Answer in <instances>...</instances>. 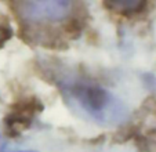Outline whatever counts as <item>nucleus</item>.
Returning <instances> with one entry per match:
<instances>
[{
	"mask_svg": "<svg viewBox=\"0 0 156 152\" xmlns=\"http://www.w3.org/2000/svg\"><path fill=\"white\" fill-rule=\"evenodd\" d=\"M105 6L109 10L118 13H138L145 9L144 2H106Z\"/></svg>",
	"mask_w": 156,
	"mask_h": 152,
	"instance_id": "3",
	"label": "nucleus"
},
{
	"mask_svg": "<svg viewBox=\"0 0 156 152\" xmlns=\"http://www.w3.org/2000/svg\"><path fill=\"white\" fill-rule=\"evenodd\" d=\"M24 32L30 36L48 35L54 28L58 32L62 25L75 20L73 2H18L12 4Z\"/></svg>",
	"mask_w": 156,
	"mask_h": 152,
	"instance_id": "2",
	"label": "nucleus"
},
{
	"mask_svg": "<svg viewBox=\"0 0 156 152\" xmlns=\"http://www.w3.org/2000/svg\"><path fill=\"white\" fill-rule=\"evenodd\" d=\"M0 144H2V138H0Z\"/></svg>",
	"mask_w": 156,
	"mask_h": 152,
	"instance_id": "6",
	"label": "nucleus"
},
{
	"mask_svg": "<svg viewBox=\"0 0 156 152\" xmlns=\"http://www.w3.org/2000/svg\"><path fill=\"white\" fill-rule=\"evenodd\" d=\"M7 35H9V32L6 31V28L0 24V44L3 43L4 40H6V38H7Z\"/></svg>",
	"mask_w": 156,
	"mask_h": 152,
	"instance_id": "4",
	"label": "nucleus"
},
{
	"mask_svg": "<svg viewBox=\"0 0 156 152\" xmlns=\"http://www.w3.org/2000/svg\"><path fill=\"white\" fill-rule=\"evenodd\" d=\"M24 152H35V151H24Z\"/></svg>",
	"mask_w": 156,
	"mask_h": 152,
	"instance_id": "5",
	"label": "nucleus"
},
{
	"mask_svg": "<svg viewBox=\"0 0 156 152\" xmlns=\"http://www.w3.org/2000/svg\"><path fill=\"white\" fill-rule=\"evenodd\" d=\"M65 97L90 119L106 126L120 125L129 116L126 105L111 91L94 83L66 82L62 86Z\"/></svg>",
	"mask_w": 156,
	"mask_h": 152,
	"instance_id": "1",
	"label": "nucleus"
}]
</instances>
